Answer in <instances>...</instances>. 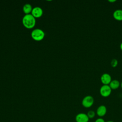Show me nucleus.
Returning a JSON list of instances; mask_svg holds the SVG:
<instances>
[{
    "mask_svg": "<svg viewBox=\"0 0 122 122\" xmlns=\"http://www.w3.org/2000/svg\"><path fill=\"white\" fill-rule=\"evenodd\" d=\"M22 23L25 28L31 29L35 25V18L31 14H26L22 18Z\"/></svg>",
    "mask_w": 122,
    "mask_h": 122,
    "instance_id": "nucleus-1",
    "label": "nucleus"
},
{
    "mask_svg": "<svg viewBox=\"0 0 122 122\" xmlns=\"http://www.w3.org/2000/svg\"><path fill=\"white\" fill-rule=\"evenodd\" d=\"M45 36L44 31L40 29H36L33 30L31 33L32 38L36 41H40L43 40Z\"/></svg>",
    "mask_w": 122,
    "mask_h": 122,
    "instance_id": "nucleus-2",
    "label": "nucleus"
},
{
    "mask_svg": "<svg viewBox=\"0 0 122 122\" xmlns=\"http://www.w3.org/2000/svg\"><path fill=\"white\" fill-rule=\"evenodd\" d=\"M94 103V98L91 95H87L85 96L81 102L82 105L86 108H90Z\"/></svg>",
    "mask_w": 122,
    "mask_h": 122,
    "instance_id": "nucleus-3",
    "label": "nucleus"
},
{
    "mask_svg": "<svg viewBox=\"0 0 122 122\" xmlns=\"http://www.w3.org/2000/svg\"><path fill=\"white\" fill-rule=\"evenodd\" d=\"M112 92V89L109 85L103 84L100 89V93L102 96L107 97L110 95Z\"/></svg>",
    "mask_w": 122,
    "mask_h": 122,
    "instance_id": "nucleus-4",
    "label": "nucleus"
},
{
    "mask_svg": "<svg viewBox=\"0 0 122 122\" xmlns=\"http://www.w3.org/2000/svg\"><path fill=\"white\" fill-rule=\"evenodd\" d=\"M90 119L87 115V113L80 112L77 114L75 116V121L76 122H89Z\"/></svg>",
    "mask_w": 122,
    "mask_h": 122,
    "instance_id": "nucleus-5",
    "label": "nucleus"
},
{
    "mask_svg": "<svg viewBox=\"0 0 122 122\" xmlns=\"http://www.w3.org/2000/svg\"><path fill=\"white\" fill-rule=\"evenodd\" d=\"M107 111V108L105 105H101L97 108L96 113L99 117H102L106 115Z\"/></svg>",
    "mask_w": 122,
    "mask_h": 122,
    "instance_id": "nucleus-6",
    "label": "nucleus"
},
{
    "mask_svg": "<svg viewBox=\"0 0 122 122\" xmlns=\"http://www.w3.org/2000/svg\"><path fill=\"white\" fill-rule=\"evenodd\" d=\"M112 80L111 76L107 73H104L102 74L101 77V81L103 84L109 85Z\"/></svg>",
    "mask_w": 122,
    "mask_h": 122,
    "instance_id": "nucleus-7",
    "label": "nucleus"
},
{
    "mask_svg": "<svg viewBox=\"0 0 122 122\" xmlns=\"http://www.w3.org/2000/svg\"><path fill=\"white\" fill-rule=\"evenodd\" d=\"M43 14L42 9L39 7H35L32 9L31 15L35 18L41 17Z\"/></svg>",
    "mask_w": 122,
    "mask_h": 122,
    "instance_id": "nucleus-8",
    "label": "nucleus"
},
{
    "mask_svg": "<svg viewBox=\"0 0 122 122\" xmlns=\"http://www.w3.org/2000/svg\"><path fill=\"white\" fill-rule=\"evenodd\" d=\"M113 18L117 20H122V10L117 9L113 12Z\"/></svg>",
    "mask_w": 122,
    "mask_h": 122,
    "instance_id": "nucleus-9",
    "label": "nucleus"
},
{
    "mask_svg": "<svg viewBox=\"0 0 122 122\" xmlns=\"http://www.w3.org/2000/svg\"><path fill=\"white\" fill-rule=\"evenodd\" d=\"M120 83H121L118 80L115 79L112 80L111 82L109 83V85L110 86L112 90H115L119 87V86H120Z\"/></svg>",
    "mask_w": 122,
    "mask_h": 122,
    "instance_id": "nucleus-10",
    "label": "nucleus"
},
{
    "mask_svg": "<svg viewBox=\"0 0 122 122\" xmlns=\"http://www.w3.org/2000/svg\"><path fill=\"white\" fill-rule=\"evenodd\" d=\"M32 10V6L30 4H26L23 7V11L26 14H29L30 12H31Z\"/></svg>",
    "mask_w": 122,
    "mask_h": 122,
    "instance_id": "nucleus-11",
    "label": "nucleus"
},
{
    "mask_svg": "<svg viewBox=\"0 0 122 122\" xmlns=\"http://www.w3.org/2000/svg\"><path fill=\"white\" fill-rule=\"evenodd\" d=\"M96 114V112L93 110H90L87 113V115L89 119H93L94 118Z\"/></svg>",
    "mask_w": 122,
    "mask_h": 122,
    "instance_id": "nucleus-12",
    "label": "nucleus"
},
{
    "mask_svg": "<svg viewBox=\"0 0 122 122\" xmlns=\"http://www.w3.org/2000/svg\"><path fill=\"white\" fill-rule=\"evenodd\" d=\"M118 64V61L116 59H112L111 61V65L112 67H115Z\"/></svg>",
    "mask_w": 122,
    "mask_h": 122,
    "instance_id": "nucleus-13",
    "label": "nucleus"
},
{
    "mask_svg": "<svg viewBox=\"0 0 122 122\" xmlns=\"http://www.w3.org/2000/svg\"><path fill=\"white\" fill-rule=\"evenodd\" d=\"M94 122H106L104 119H103L102 117H99L97 119H96Z\"/></svg>",
    "mask_w": 122,
    "mask_h": 122,
    "instance_id": "nucleus-14",
    "label": "nucleus"
},
{
    "mask_svg": "<svg viewBox=\"0 0 122 122\" xmlns=\"http://www.w3.org/2000/svg\"><path fill=\"white\" fill-rule=\"evenodd\" d=\"M108 1L110 2H115L116 1V0H108Z\"/></svg>",
    "mask_w": 122,
    "mask_h": 122,
    "instance_id": "nucleus-15",
    "label": "nucleus"
},
{
    "mask_svg": "<svg viewBox=\"0 0 122 122\" xmlns=\"http://www.w3.org/2000/svg\"><path fill=\"white\" fill-rule=\"evenodd\" d=\"M120 47L121 50L122 51V42L121 43V44H120Z\"/></svg>",
    "mask_w": 122,
    "mask_h": 122,
    "instance_id": "nucleus-16",
    "label": "nucleus"
},
{
    "mask_svg": "<svg viewBox=\"0 0 122 122\" xmlns=\"http://www.w3.org/2000/svg\"><path fill=\"white\" fill-rule=\"evenodd\" d=\"M113 122V121H112L109 120V121H107V122Z\"/></svg>",
    "mask_w": 122,
    "mask_h": 122,
    "instance_id": "nucleus-17",
    "label": "nucleus"
},
{
    "mask_svg": "<svg viewBox=\"0 0 122 122\" xmlns=\"http://www.w3.org/2000/svg\"><path fill=\"white\" fill-rule=\"evenodd\" d=\"M120 86H121V87H122V81L121 83H120Z\"/></svg>",
    "mask_w": 122,
    "mask_h": 122,
    "instance_id": "nucleus-18",
    "label": "nucleus"
}]
</instances>
